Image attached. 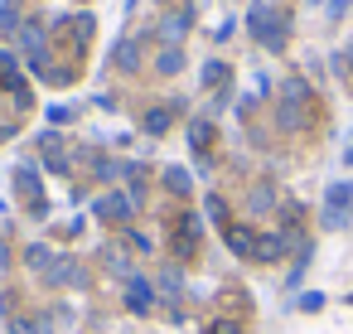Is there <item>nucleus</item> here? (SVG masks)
<instances>
[{
  "mask_svg": "<svg viewBox=\"0 0 353 334\" xmlns=\"http://www.w3.org/2000/svg\"><path fill=\"white\" fill-rule=\"evenodd\" d=\"M160 286H165L170 295H179V271H165V276H160Z\"/></svg>",
  "mask_w": 353,
  "mask_h": 334,
  "instance_id": "obj_22",
  "label": "nucleus"
},
{
  "mask_svg": "<svg viewBox=\"0 0 353 334\" xmlns=\"http://www.w3.org/2000/svg\"><path fill=\"white\" fill-rule=\"evenodd\" d=\"M189 141H194V150H208V141H213V126H208V121H194V126H189Z\"/></svg>",
  "mask_w": 353,
  "mask_h": 334,
  "instance_id": "obj_14",
  "label": "nucleus"
},
{
  "mask_svg": "<svg viewBox=\"0 0 353 334\" xmlns=\"http://www.w3.org/2000/svg\"><path fill=\"white\" fill-rule=\"evenodd\" d=\"M170 121H174V107H155V112H145V131H150V136L170 131Z\"/></svg>",
  "mask_w": 353,
  "mask_h": 334,
  "instance_id": "obj_10",
  "label": "nucleus"
},
{
  "mask_svg": "<svg viewBox=\"0 0 353 334\" xmlns=\"http://www.w3.org/2000/svg\"><path fill=\"white\" fill-rule=\"evenodd\" d=\"M343 6H348V0H329V10H334V15H343Z\"/></svg>",
  "mask_w": 353,
  "mask_h": 334,
  "instance_id": "obj_23",
  "label": "nucleus"
},
{
  "mask_svg": "<svg viewBox=\"0 0 353 334\" xmlns=\"http://www.w3.org/2000/svg\"><path fill=\"white\" fill-rule=\"evenodd\" d=\"M276 121H281V131H300V97H285L281 107H276Z\"/></svg>",
  "mask_w": 353,
  "mask_h": 334,
  "instance_id": "obj_8",
  "label": "nucleus"
},
{
  "mask_svg": "<svg viewBox=\"0 0 353 334\" xmlns=\"http://www.w3.org/2000/svg\"><path fill=\"white\" fill-rule=\"evenodd\" d=\"M174 233H179V252H194V242H199V218L184 213V218L174 223Z\"/></svg>",
  "mask_w": 353,
  "mask_h": 334,
  "instance_id": "obj_9",
  "label": "nucleus"
},
{
  "mask_svg": "<svg viewBox=\"0 0 353 334\" xmlns=\"http://www.w3.org/2000/svg\"><path fill=\"white\" fill-rule=\"evenodd\" d=\"M25 262H30L34 271H49V262H54V257H49V247H30V252H25Z\"/></svg>",
  "mask_w": 353,
  "mask_h": 334,
  "instance_id": "obj_18",
  "label": "nucleus"
},
{
  "mask_svg": "<svg viewBox=\"0 0 353 334\" xmlns=\"http://www.w3.org/2000/svg\"><path fill=\"white\" fill-rule=\"evenodd\" d=\"M131 213H136V204H131V199H121V194L97 199V218H107V223H126Z\"/></svg>",
  "mask_w": 353,
  "mask_h": 334,
  "instance_id": "obj_3",
  "label": "nucleus"
},
{
  "mask_svg": "<svg viewBox=\"0 0 353 334\" xmlns=\"http://www.w3.org/2000/svg\"><path fill=\"white\" fill-rule=\"evenodd\" d=\"M20 44H25V54H30V68L44 73V78H54V73H49V39H44V25L30 20V25L20 30Z\"/></svg>",
  "mask_w": 353,
  "mask_h": 334,
  "instance_id": "obj_2",
  "label": "nucleus"
},
{
  "mask_svg": "<svg viewBox=\"0 0 353 334\" xmlns=\"http://www.w3.org/2000/svg\"><path fill=\"white\" fill-rule=\"evenodd\" d=\"M155 68H160V73H179V68H184V54H179V49H165Z\"/></svg>",
  "mask_w": 353,
  "mask_h": 334,
  "instance_id": "obj_16",
  "label": "nucleus"
},
{
  "mask_svg": "<svg viewBox=\"0 0 353 334\" xmlns=\"http://www.w3.org/2000/svg\"><path fill=\"white\" fill-rule=\"evenodd\" d=\"M353 199V184H334L329 189V208H339V204H348Z\"/></svg>",
  "mask_w": 353,
  "mask_h": 334,
  "instance_id": "obj_19",
  "label": "nucleus"
},
{
  "mask_svg": "<svg viewBox=\"0 0 353 334\" xmlns=\"http://www.w3.org/2000/svg\"><path fill=\"white\" fill-rule=\"evenodd\" d=\"M285 247H290L285 237H256V262H276Z\"/></svg>",
  "mask_w": 353,
  "mask_h": 334,
  "instance_id": "obj_11",
  "label": "nucleus"
},
{
  "mask_svg": "<svg viewBox=\"0 0 353 334\" xmlns=\"http://www.w3.org/2000/svg\"><path fill=\"white\" fill-rule=\"evenodd\" d=\"M73 25H78V30H73V35H78V44H88V39H92V15H78Z\"/></svg>",
  "mask_w": 353,
  "mask_h": 334,
  "instance_id": "obj_20",
  "label": "nucleus"
},
{
  "mask_svg": "<svg viewBox=\"0 0 353 334\" xmlns=\"http://www.w3.org/2000/svg\"><path fill=\"white\" fill-rule=\"evenodd\" d=\"M112 59H117V68H126V73H136V68H141V44H136V39H121Z\"/></svg>",
  "mask_w": 353,
  "mask_h": 334,
  "instance_id": "obj_7",
  "label": "nucleus"
},
{
  "mask_svg": "<svg viewBox=\"0 0 353 334\" xmlns=\"http://www.w3.org/2000/svg\"><path fill=\"white\" fill-rule=\"evenodd\" d=\"M44 281H54V286H78V281H83V271H78L68 257H54V262H49V271H44Z\"/></svg>",
  "mask_w": 353,
  "mask_h": 334,
  "instance_id": "obj_4",
  "label": "nucleus"
},
{
  "mask_svg": "<svg viewBox=\"0 0 353 334\" xmlns=\"http://www.w3.org/2000/svg\"><path fill=\"white\" fill-rule=\"evenodd\" d=\"M6 262H10V257H6V242H0V266H6Z\"/></svg>",
  "mask_w": 353,
  "mask_h": 334,
  "instance_id": "obj_24",
  "label": "nucleus"
},
{
  "mask_svg": "<svg viewBox=\"0 0 353 334\" xmlns=\"http://www.w3.org/2000/svg\"><path fill=\"white\" fill-rule=\"evenodd\" d=\"M247 25H252V35H256L266 49H285V25H281V15H276L271 6H252Z\"/></svg>",
  "mask_w": 353,
  "mask_h": 334,
  "instance_id": "obj_1",
  "label": "nucleus"
},
{
  "mask_svg": "<svg viewBox=\"0 0 353 334\" xmlns=\"http://www.w3.org/2000/svg\"><path fill=\"white\" fill-rule=\"evenodd\" d=\"M165 189L170 194H189V170H165Z\"/></svg>",
  "mask_w": 353,
  "mask_h": 334,
  "instance_id": "obj_15",
  "label": "nucleus"
},
{
  "mask_svg": "<svg viewBox=\"0 0 353 334\" xmlns=\"http://www.w3.org/2000/svg\"><path fill=\"white\" fill-rule=\"evenodd\" d=\"M189 25H194V15H170V20H165V30H160V35L170 39V49H174V39H179Z\"/></svg>",
  "mask_w": 353,
  "mask_h": 334,
  "instance_id": "obj_13",
  "label": "nucleus"
},
{
  "mask_svg": "<svg viewBox=\"0 0 353 334\" xmlns=\"http://www.w3.org/2000/svg\"><path fill=\"white\" fill-rule=\"evenodd\" d=\"M126 305H131L136 315H145V310L155 305V291H150V281H141V276H131V286H126Z\"/></svg>",
  "mask_w": 353,
  "mask_h": 334,
  "instance_id": "obj_5",
  "label": "nucleus"
},
{
  "mask_svg": "<svg viewBox=\"0 0 353 334\" xmlns=\"http://www.w3.org/2000/svg\"><path fill=\"white\" fill-rule=\"evenodd\" d=\"M314 6H319V0H314Z\"/></svg>",
  "mask_w": 353,
  "mask_h": 334,
  "instance_id": "obj_25",
  "label": "nucleus"
},
{
  "mask_svg": "<svg viewBox=\"0 0 353 334\" xmlns=\"http://www.w3.org/2000/svg\"><path fill=\"white\" fill-rule=\"evenodd\" d=\"M10 30H20V6L15 0H0V35H10Z\"/></svg>",
  "mask_w": 353,
  "mask_h": 334,
  "instance_id": "obj_12",
  "label": "nucleus"
},
{
  "mask_svg": "<svg viewBox=\"0 0 353 334\" xmlns=\"http://www.w3.org/2000/svg\"><path fill=\"white\" fill-rule=\"evenodd\" d=\"M203 83L218 88V83H223V63H208V68H203Z\"/></svg>",
  "mask_w": 353,
  "mask_h": 334,
  "instance_id": "obj_21",
  "label": "nucleus"
},
{
  "mask_svg": "<svg viewBox=\"0 0 353 334\" xmlns=\"http://www.w3.org/2000/svg\"><path fill=\"white\" fill-rule=\"evenodd\" d=\"M15 179H20V189H25V194H34V204H39V175H34V170L25 165V170H20Z\"/></svg>",
  "mask_w": 353,
  "mask_h": 334,
  "instance_id": "obj_17",
  "label": "nucleus"
},
{
  "mask_svg": "<svg viewBox=\"0 0 353 334\" xmlns=\"http://www.w3.org/2000/svg\"><path fill=\"white\" fill-rule=\"evenodd\" d=\"M228 247L237 257H256V233L252 228H228Z\"/></svg>",
  "mask_w": 353,
  "mask_h": 334,
  "instance_id": "obj_6",
  "label": "nucleus"
}]
</instances>
